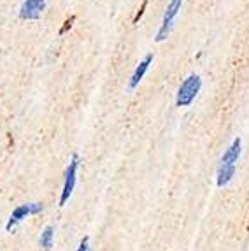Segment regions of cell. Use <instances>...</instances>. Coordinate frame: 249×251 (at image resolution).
Returning <instances> with one entry per match:
<instances>
[{
  "label": "cell",
  "mask_w": 249,
  "mask_h": 251,
  "mask_svg": "<svg viewBox=\"0 0 249 251\" xmlns=\"http://www.w3.org/2000/svg\"><path fill=\"white\" fill-rule=\"evenodd\" d=\"M200 88H202V79H200V75H197V74L188 75L177 90L175 105H179V107H188L191 102L195 100V97L199 95Z\"/></svg>",
  "instance_id": "6da1fadb"
},
{
  "label": "cell",
  "mask_w": 249,
  "mask_h": 251,
  "mask_svg": "<svg viewBox=\"0 0 249 251\" xmlns=\"http://www.w3.org/2000/svg\"><path fill=\"white\" fill-rule=\"evenodd\" d=\"M181 5H183V0H171V4L167 5L165 13H163V18H162V25L158 28L156 32V42H162L165 41L169 35H171L172 28H174V21H175V16L177 13L181 11Z\"/></svg>",
  "instance_id": "7a4b0ae2"
},
{
  "label": "cell",
  "mask_w": 249,
  "mask_h": 251,
  "mask_svg": "<svg viewBox=\"0 0 249 251\" xmlns=\"http://www.w3.org/2000/svg\"><path fill=\"white\" fill-rule=\"evenodd\" d=\"M79 155H74L69 163V167L65 171V183H63V190H62V195H60V205H65L67 201L71 199L72 192H74V186H75V179H77V169H79Z\"/></svg>",
  "instance_id": "3957f363"
},
{
  "label": "cell",
  "mask_w": 249,
  "mask_h": 251,
  "mask_svg": "<svg viewBox=\"0 0 249 251\" xmlns=\"http://www.w3.org/2000/svg\"><path fill=\"white\" fill-rule=\"evenodd\" d=\"M44 209V205L41 202H35V204H23V205H18L16 209L13 211L11 218H9L7 225H5V230L7 232H13L14 226L20 225L26 216H32V214H39L41 211Z\"/></svg>",
  "instance_id": "277c9868"
},
{
  "label": "cell",
  "mask_w": 249,
  "mask_h": 251,
  "mask_svg": "<svg viewBox=\"0 0 249 251\" xmlns=\"http://www.w3.org/2000/svg\"><path fill=\"white\" fill-rule=\"evenodd\" d=\"M46 7V0H25L20 7L21 20H39Z\"/></svg>",
  "instance_id": "5b68a950"
},
{
  "label": "cell",
  "mask_w": 249,
  "mask_h": 251,
  "mask_svg": "<svg viewBox=\"0 0 249 251\" xmlns=\"http://www.w3.org/2000/svg\"><path fill=\"white\" fill-rule=\"evenodd\" d=\"M153 63V53L146 54L144 60H142L141 63H139L137 67H135V71H133L132 77H130V83H128V88L130 90H135L139 86V83L142 81V77H144V74L148 72V69H149V65Z\"/></svg>",
  "instance_id": "8992f818"
},
{
  "label": "cell",
  "mask_w": 249,
  "mask_h": 251,
  "mask_svg": "<svg viewBox=\"0 0 249 251\" xmlns=\"http://www.w3.org/2000/svg\"><path fill=\"white\" fill-rule=\"evenodd\" d=\"M241 151H242V141L241 137H235L228 150L224 151V155L220 163H223V165H235L239 156H241Z\"/></svg>",
  "instance_id": "52a82bcc"
},
{
  "label": "cell",
  "mask_w": 249,
  "mask_h": 251,
  "mask_svg": "<svg viewBox=\"0 0 249 251\" xmlns=\"http://www.w3.org/2000/svg\"><path fill=\"white\" fill-rule=\"evenodd\" d=\"M233 176H235V165H223V163H220L218 174H216L218 186L221 188V186H224V184H228Z\"/></svg>",
  "instance_id": "ba28073f"
},
{
  "label": "cell",
  "mask_w": 249,
  "mask_h": 251,
  "mask_svg": "<svg viewBox=\"0 0 249 251\" xmlns=\"http://www.w3.org/2000/svg\"><path fill=\"white\" fill-rule=\"evenodd\" d=\"M53 237H54V228L53 226H46L41 234V239H39V244L41 248H44L46 251H50L53 248Z\"/></svg>",
  "instance_id": "9c48e42d"
},
{
  "label": "cell",
  "mask_w": 249,
  "mask_h": 251,
  "mask_svg": "<svg viewBox=\"0 0 249 251\" xmlns=\"http://www.w3.org/2000/svg\"><path fill=\"white\" fill-rule=\"evenodd\" d=\"M74 21H75V16H74V14H72V16L69 18V20L63 21V25H62V28H60L58 34H60V35H63V34H65V32H67V30H71V28H72V23H74Z\"/></svg>",
  "instance_id": "30bf717a"
},
{
  "label": "cell",
  "mask_w": 249,
  "mask_h": 251,
  "mask_svg": "<svg viewBox=\"0 0 249 251\" xmlns=\"http://www.w3.org/2000/svg\"><path fill=\"white\" fill-rule=\"evenodd\" d=\"M148 2L149 0H142V5H141V9L137 11V14L133 16V23H139V20L142 18V14H144V11H146V7H148Z\"/></svg>",
  "instance_id": "8fae6325"
},
{
  "label": "cell",
  "mask_w": 249,
  "mask_h": 251,
  "mask_svg": "<svg viewBox=\"0 0 249 251\" xmlns=\"http://www.w3.org/2000/svg\"><path fill=\"white\" fill-rule=\"evenodd\" d=\"M90 237H83L81 239V243H79V248L75 251H90Z\"/></svg>",
  "instance_id": "7c38bea8"
},
{
  "label": "cell",
  "mask_w": 249,
  "mask_h": 251,
  "mask_svg": "<svg viewBox=\"0 0 249 251\" xmlns=\"http://www.w3.org/2000/svg\"><path fill=\"white\" fill-rule=\"evenodd\" d=\"M248 232H249V223H248Z\"/></svg>",
  "instance_id": "4fadbf2b"
}]
</instances>
